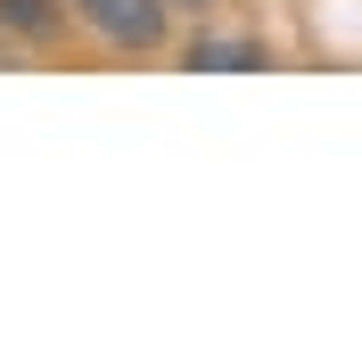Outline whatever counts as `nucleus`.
Masks as SVG:
<instances>
[{
	"mask_svg": "<svg viewBox=\"0 0 362 362\" xmlns=\"http://www.w3.org/2000/svg\"><path fill=\"white\" fill-rule=\"evenodd\" d=\"M181 66H206V74H255V66H272V49L247 42V33H198V42L181 49Z\"/></svg>",
	"mask_w": 362,
	"mask_h": 362,
	"instance_id": "f03ea898",
	"label": "nucleus"
},
{
	"mask_svg": "<svg viewBox=\"0 0 362 362\" xmlns=\"http://www.w3.org/2000/svg\"><path fill=\"white\" fill-rule=\"evenodd\" d=\"M66 17H74V25H90L107 49L157 58L165 33H173V0H66Z\"/></svg>",
	"mask_w": 362,
	"mask_h": 362,
	"instance_id": "f257e3e1",
	"label": "nucleus"
},
{
	"mask_svg": "<svg viewBox=\"0 0 362 362\" xmlns=\"http://www.w3.org/2000/svg\"><path fill=\"white\" fill-rule=\"evenodd\" d=\"M0 66H8V33H0Z\"/></svg>",
	"mask_w": 362,
	"mask_h": 362,
	"instance_id": "20e7f679",
	"label": "nucleus"
},
{
	"mask_svg": "<svg viewBox=\"0 0 362 362\" xmlns=\"http://www.w3.org/2000/svg\"><path fill=\"white\" fill-rule=\"evenodd\" d=\"M173 8H206V0H173Z\"/></svg>",
	"mask_w": 362,
	"mask_h": 362,
	"instance_id": "39448f33",
	"label": "nucleus"
},
{
	"mask_svg": "<svg viewBox=\"0 0 362 362\" xmlns=\"http://www.w3.org/2000/svg\"><path fill=\"white\" fill-rule=\"evenodd\" d=\"M0 33L25 42V49L58 42V33H66V0H0Z\"/></svg>",
	"mask_w": 362,
	"mask_h": 362,
	"instance_id": "7ed1b4c3",
	"label": "nucleus"
}]
</instances>
